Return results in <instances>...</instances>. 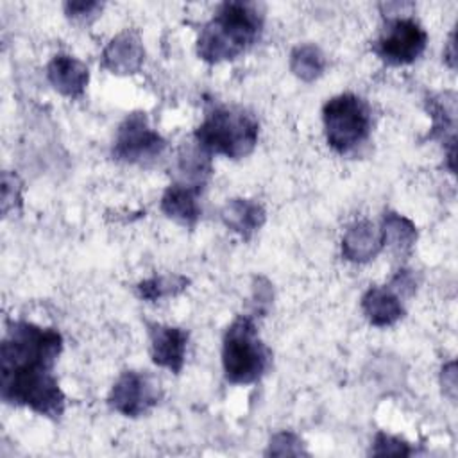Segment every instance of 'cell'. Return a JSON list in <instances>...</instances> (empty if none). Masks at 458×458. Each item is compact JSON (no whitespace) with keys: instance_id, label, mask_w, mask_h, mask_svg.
I'll return each instance as SVG.
<instances>
[{"instance_id":"obj_1","label":"cell","mask_w":458,"mask_h":458,"mask_svg":"<svg viewBox=\"0 0 458 458\" xmlns=\"http://www.w3.org/2000/svg\"><path fill=\"white\" fill-rule=\"evenodd\" d=\"M63 336L54 327L9 320L0 344V395L7 404L25 406L48 419L64 413L66 397L54 376Z\"/></svg>"},{"instance_id":"obj_2","label":"cell","mask_w":458,"mask_h":458,"mask_svg":"<svg viewBox=\"0 0 458 458\" xmlns=\"http://www.w3.org/2000/svg\"><path fill=\"white\" fill-rule=\"evenodd\" d=\"M263 11L254 2H224L200 29L197 55L209 63L233 61L249 50L263 32Z\"/></svg>"},{"instance_id":"obj_3","label":"cell","mask_w":458,"mask_h":458,"mask_svg":"<svg viewBox=\"0 0 458 458\" xmlns=\"http://www.w3.org/2000/svg\"><path fill=\"white\" fill-rule=\"evenodd\" d=\"M195 143L209 156L231 159L249 156L259 138V123L252 113L238 106H216L206 113L193 132Z\"/></svg>"},{"instance_id":"obj_4","label":"cell","mask_w":458,"mask_h":458,"mask_svg":"<svg viewBox=\"0 0 458 458\" xmlns=\"http://www.w3.org/2000/svg\"><path fill=\"white\" fill-rule=\"evenodd\" d=\"M272 363V351L259 338L252 315H238L224 333L222 367L233 385L259 381Z\"/></svg>"},{"instance_id":"obj_5","label":"cell","mask_w":458,"mask_h":458,"mask_svg":"<svg viewBox=\"0 0 458 458\" xmlns=\"http://www.w3.org/2000/svg\"><path fill=\"white\" fill-rule=\"evenodd\" d=\"M327 145L338 154H349L363 145L372 131L369 104L354 93H340L322 107Z\"/></svg>"},{"instance_id":"obj_6","label":"cell","mask_w":458,"mask_h":458,"mask_svg":"<svg viewBox=\"0 0 458 458\" xmlns=\"http://www.w3.org/2000/svg\"><path fill=\"white\" fill-rule=\"evenodd\" d=\"M166 148V140L148 125L147 114L134 111L116 129L111 156L114 161L143 165L154 161Z\"/></svg>"},{"instance_id":"obj_7","label":"cell","mask_w":458,"mask_h":458,"mask_svg":"<svg viewBox=\"0 0 458 458\" xmlns=\"http://www.w3.org/2000/svg\"><path fill=\"white\" fill-rule=\"evenodd\" d=\"M428 34L413 18H394L372 43L374 54L390 66L415 63L426 50Z\"/></svg>"},{"instance_id":"obj_8","label":"cell","mask_w":458,"mask_h":458,"mask_svg":"<svg viewBox=\"0 0 458 458\" xmlns=\"http://www.w3.org/2000/svg\"><path fill=\"white\" fill-rule=\"evenodd\" d=\"M161 399V385L148 372L125 370L114 381L107 404L123 417H141Z\"/></svg>"},{"instance_id":"obj_9","label":"cell","mask_w":458,"mask_h":458,"mask_svg":"<svg viewBox=\"0 0 458 458\" xmlns=\"http://www.w3.org/2000/svg\"><path fill=\"white\" fill-rule=\"evenodd\" d=\"M148 351L152 361L174 374H179L184 367L188 331L177 326H166L157 322H147Z\"/></svg>"},{"instance_id":"obj_10","label":"cell","mask_w":458,"mask_h":458,"mask_svg":"<svg viewBox=\"0 0 458 458\" xmlns=\"http://www.w3.org/2000/svg\"><path fill=\"white\" fill-rule=\"evenodd\" d=\"M145 61V48L141 38L134 30H122L102 50L100 64L111 73L131 75L140 72Z\"/></svg>"},{"instance_id":"obj_11","label":"cell","mask_w":458,"mask_h":458,"mask_svg":"<svg viewBox=\"0 0 458 458\" xmlns=\"http://www.w3.org/2000/svg\"><path fill=\"white\" fill-rule=\"evenodd\" d=\"M404 297L392 286H370L360 301L361 311L369 324L376 327H388L404 317Z\"/></svg>"},{"instance_id":"obj_12","label":"cell","mask_w":458,"mask_h":458,"mask_svg":"<svg viewBox=\"0 0 458 458\" xmlns=\"http://www.w3.org/2000/svg\"><path fill=\"white\" fill-rule=\"evenodd\" d=\"M428 113L433 120L431 125V140H444L447 145V168L454 174V156H456V138H454V125H456V95L453 91H444L438 95H431L428 100Z\"/></svg>"},{"instance_id":"obj_13","label":"cell","mask_w":458,"mask_h":458,"mask_svg":"<svg viewBox=\"0 0 458 458\" xmlns=\"http://www.w3.org/2000/svg\"><path fill=\"white\" fill-rule=\"evenodd\" d=\"M47 79L61 95L79 98L86 91L89 70L81 59L70 54H55L47 64Z\"/></svg>"},{"instance_id":"obj_14","label":"cell","mask_w":458,"mask_h":458,"mask_svg":"<svg viewBox=\"0 0 458 458\" xmlns=\"http://www.w3.org/2000/svg\"><path fill=\"white\" fill-rule=\"evenodd\" d=\"M222 224L233 233L240 234L245 242L259 231L267 220V211L263 204L256 199H231L220 209Z\"/></svg>"},{"instance_id":"obj_15","label":"cell","mask_w":458,"mask_h":458,"mask_svg":"<svg viewBox=\"0 0 458 458\" xmlns=\"http://www.w3.org/2000/svg\"><path fill=\"white\" fill-rule=\"evenodd\" d=\"M383 250L381 231L369 220L349 225L342 238V256L351 263H369Z\"/></svg>"},{"instance_id":"obj_16","label":"cell","mask_w":458,"mask_h":458,"mask_svg":"<svg viewBox=\"0 0 458 458\" xmlns=\"http://www.w3.org/2000/svg\"><path fill=\"white\" fill-rule=\"evenodd\" d=\"M202 188L182 182L170 184L161 197V211L174 222L193 229L200 218L199 193Z\"/></svg>"},{"instance_id":"obj_17","label":"cell","mask_w":458,"mask_h":458,"mask_svg":"<svg viewBox=\"0 0 458 458\" xmlns=\"http://www.w3.org/2000/svg\"><path fill=\"white\" fill-rule=\"evenodd\" d=\"M383 249L388 247L395 254H408L417 242V225L397 211H385L381 218Z\"/></svg>"},{"instance_id":"obj_18","label":"cell","mask_w":458,"mask_h":458,"mask_svg":"<svg viewBox=\"0 0 458 458\" xmlns=\"http://www.w3.org/2000/svg\"><path fill=\"white\" fill-rule=\"evenodd\" d=\"M177 172H179L177 182L202 188L213 172L211 156L208 152H204L197 143L191 147H184L179 152Z\"/></svg>"},{"instance_id":"obj_19","label":"cell","mask_w":458,"mask_h":458,"mask_svg":"<svg viewBox=\"0 0 458 458\" xmlns=\"http://www.w3.org/2000/svg\"><path fill=\"white\" fill-rule=\"evenodd\" d=\"M290 70L297 79L313 82L326 70V55L317 45L301 43L290 52Z\"/></svg>"},{"instance_id":"obj_20","label":"cell","mask_w":458,"mask_h":458,"mask_svg":"<svg viewBox=\"0 0 458 458\" xmlns=\"http://www.w3.org/2000/svg\"><path fill=\"white\" fill-rule=\"evenodd\" d=\"M190 284V279L182 274H159L148 279H143L136 284V295L141 301L156 302L166 297H175L184 292Z\"/></svg>"},{"instance_id":"obj_21","label":"cell","mask_w":458,"mask_h":458,"mask_svg":"<svg viewBox=\"0 0 458 458\" xmlns=\"http://www.w3.org/2000/svg\"><path fill=\"white\" fill-rule=\"evenodd\" d=\"M267 454L272 456H308V451L304 449V442L299 435L293 431H277L270 437Z\"/></svg>"},{"instance_id":"obj_22","label":"cell","mask_w":458,"mask_h":458,"mask_svg":"<svg viewBox=\"0 0 458 458\" xmlns=\"http://www.w3.org/2000/svg\"><path fill=\"white\" fill-rule=\"evenodd\" d=\"M21 209V181L13 172L2 174V213H18Z\"/></svg>"},{"instance_id":"obj_23","label":"cell","mask_w":458,"mask_h":458,"mask_svg":"<svg viewBox=\"0 0 458 458\" xmlns=\"http://www.w3.org/2000/svg\"><path fill=\"white\" fill-rule=\"evenodd\" d=\"M370 453L374 456H408L411 454V447L406 440L399 438V437H394V435H388L385 431H377L376 437H374V442H372V449Z\"/></svg>"},{"instance_id":"obj_24","label":"cell","mask_w":458,"mask_h":458,"mask_svg":"<svg viewBox=\"0 0 458 458\" xmlns=\"http://www.w3.org/2000/svg\"><path fill=\"white\" fill-rule=\"evenodd\" d=\"M250 299H252V317H263L272 306V299H274V290L267 277L263 276L254 277Z\"/></svg>"},{"instance_id":"obj_25","label":"cell","mask_w":458,"mask_h":458,"mask_svg":"<svg viewBox=\"0 0 458 458\" xmlns=\"http://www.w3.org/2000/svg\"><path fill=\"white\" fill-rule=\"evenodd\" d=\"M102 11V4L100 2H86V0H77V2H66L64 4V14L70 20H89L93 16H97V13Z\"/></svg>"},{"instance_id":"obj_26","label":"cell","mask_w":458,"mask_h":458,"mask_svg":"<svg viewBox=\"0 0 458 458\" xmlns=\"http://www.w3.org/2000/svg\"><path fill=\"white\" fill-rule=\"evenodd\" d=\"M440 385L444 394L454 401L456 399V361H449L442 367V374H440Z\"/></svg>"},{"instance_id":"obj_27","label":"cell","mask_w":458,"mask_h":458,"mask_svg":"<svg viewBox=\"0 0 458 458\" xmlns=\"http://www.w3.org/2000/svg\"><path fill=\"white\" fill-rule=\"evenodd\" d=\"M444 61L447 63L449 68H456V32H451L447 48L444 50Z\"/></svg>"}]
</instances>
